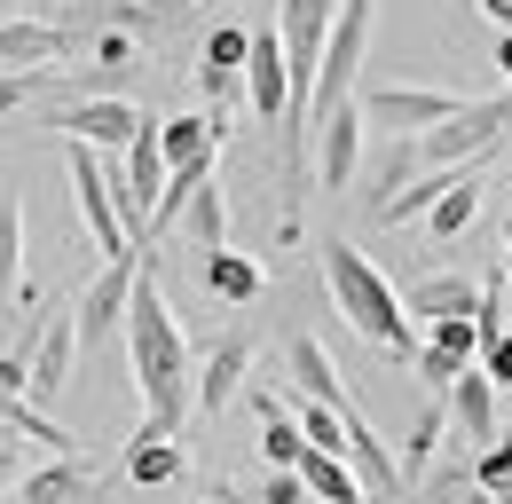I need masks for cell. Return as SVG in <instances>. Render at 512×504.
Returning <instances> with one entry per match:
<instances>
[{"label":"cell","instance_id":"7c38bea8","mask_svg":"<svg viewBox=\"0 0 512 504\" xmlns=\"http://www.w3.org/2000/svg\"><path fill=\"white\" fill-rule=\"evenodd\" d=\"M442 402H449V426L465 434V449H489V441H497V378L481 371V363L457 378Z\"/></svg>","mask_w":512,"mask_h":504},{"label":"cell","instance_id":"6da1fadb","mask_svg":"<svg viewBox=\"0 0 512 504\" xmlns=\"http://www.w3.org/2000/svg\"><path fill=\"white\" fill-rule=\"evenodd\" d=\"M127 355H134V386H142V418L158 434H182L197 418V355L174 308H166V284H158L150 260H142V284H134V308H127Z\"/></svg>","mask_w":512,"mask_h":504},{"label":"cell","instance_id":"e0dca14e","mask_svg":"<svg viewBox=\"0 0 512 504\" xmlns=\"http://www.w3.org/2000/svg\"><path fill=\"white\" fill-rule=\"evenodd\" d=\"M182 465H190L182 441L158 434V426L142 418V434H134V449H127V481H134V489H166V481H182Z\"/></svg>","mask_w":512,"mask_h":504},{"label":"cell","instance_id":"f546056e","mask_svg":"<svg viewBox=\"0 0 512 504\" xmlns=\"http://www.w3.org/2000/svg\"><path fill=\"white\" fill-rule=\"evenodd\" d=\"M481 16H489L497 32H512V0H481Z\"/></svg>","mask_w":512,"mask_h":504},{"label":"cell","instance_id":"ffe728a7","mask_svg":"<svg viewBox=\"0 0 512 504\" xmlns=\"http://www.w3.org/2000/svg\"><path fill=\"white\" fill-rule=\"evenodd\" d=\"M182 237H190L197 252H221V245H229V197H221L213 174H205V182L190 189V205H182Z\"/></svg>","mask_w":512,"mask_h":504},{"label":"cell","instance_id":"7a4b0ae2","mask_svg":"<svg viewBox=\"0 0 512 504\" xmlns=\"http://www.w3.org/2000/svg\"><path fill=\"white\" fill-rule=\"evenodd\" d=\"M323 284H331V308L347 315V331H363L379 355H394V363H418V331H410V308L394 300V284H386L379 268L363 260V252L347 245V237H331L323 245Z\"/></svg>","mask_w":512,"mask_h":504},{"label":"cell","instance_id":"277c9868","mask_svg":"<svg viewBox=\"0 0 512 504\" xmlns=\"http://www.w3.org/2000/svg\"><path fill=\"white\" fill-rule=\"evenodd\" d=\"M16 347H24V363H32V394H24V402H40V410L64 402L71 371H79V355H87V347H79V315H40Z\"/></svg>","mask_w":512,"mask_h":504},{"label":"cell","instance_id":"7402d4cb","mask_svg":"<svg viewBox=\"0 0 512 504\" xmlns=\"http://www.w3.org/2000/svg\"><path fill=\"white\" fill-rule=\"evenodd\" d=\"M473 166H481V158H473ZM457 174H465V166H426V174L402 189V197H386V205H379V221H386V229H394V221H426L449 189H457Z\"/></svg>","mask_w":512,"mask_h":504},{"label":"cell","instance_id":"484cf974","mask_svg":"<svg viewBox=\"0 0 512 504\" xmlns=\"http://www.w3.org/2000/svg\"><path fill=\"white\" fill-rule=\"evenodd\" d=\"M253 56V32H237V24H221V32H205V56L197 63H221V71H245Z\"/></svg>","mask_w":512,"mask_h":504},{"label":"cell","instance_id":"1f68e13d","mask_svg":"<svg viewBox=\"0 0 512 504\" xmlns=\"http://www.w3.org/2000/svg\"><path fill=\"white\" fill-rule=\"evenodd\" d=\"M8 402H16V394H8V386H0V434H8Z\"/></svg>","mask_w":512,"mask_h":504},{"label":"cell","instance_id":"83f0119b","mask_svg":"<svg viewBox=\"0 0 512 504\" xmlns=\"http://www.w3.org/2000/svg\"><path fill=\"white\" fill-rule=\"evenodd\" d=\"M40 87H48V71H0V119H16Z\"/></svg>","mask_w":512,"mask_h":504},{"label":"cell","instance_id":"836d02e7","mask_svg":"<svg viewBox=\"0 0 512 504\" xmlns=\"http://www.w3.org/2000/svg\"><path fill=\"white\" fill-rule=\"evenodd\" d=\"M505 284H512V252H505Z\"/></svg>","mask_w":512,"mask_h":504},{"label":"cell","instance_id":"4316f807","mask_svg":"<svg viewBox=\"0 0 512 504\" xmlns=\"http://www.w3.org/2000/svg\"><path fill=\"white\" fill-rule=\"evenodd\" d=\"M473 371V363H457V355H442V347H434V339H426V347H418V378H426V386H434V394H449V386H457V378Z\"/></svg>","mask_w":512,"mask_h":504},{"label":"cell","instance_id":"ba28073f","mask_svg":"<svg viewBox=\"0 0 512 504\" xmlns=\"http://www.w3.org/2000/svg\"><path fill=\"white\" fill-rule=\"evenodd\" d=\"M363 95L347 103V111H331V119H316V189H347L355 174H363Z\"/></svg>","mask_w":512,"mask_h":504},{"label":"cell","instance_id":"5bb4252c","mask_svg":"<svg viewBox=\"0 0 512 504\" xmlns=\"http://www.w3.org/2000/svg\"><path fill=\"white\" fill-rule=\"evenodd\" d=\"M284 371H292V386H300L308 402H331V410H355V402H347V378L331 371V355H323V339L292 331V339H284Z\"/></svg>","mask_w":512,"mask_h":504},{"label":"cell","instance_id":"d4e9b609","mask_svg":"<svg viewBox=\"0 0 512 504\" xmlns=\"http://www.w3.org/2000/svg\"><path fill=\"white\" fill-rule=\"evenodd\" d=\"M87 56H95V71H111V79H127V71H134V40L119 32V24H103V32L87 40Z\"/></svg>","mask_w":512,"mask_h":504},{"label":"cell","instance_id":"8fae6325","mask_svg":"<svg viewBox=\"0 0 512 504\" xmlns=\"http://www.w3.org/2000/svg\"><path fill=\"white\" fill-rule=\"evenodd\" d=\"M103 489V473L71 449V457H48V465H32L24 481H16V504H79V497H95Z\"/></svg>","mask_w":512,"mask_h":504},{"label":"cell","instance_id":"5b68a950","mask_svg":"<svg viewBox=\"0 0 512 504\" xmlns=\"http://www.w3.org/2000/svg\"><path fill=\"white\" fill-rule=\"evenodd\" d=\"M142 260L150 252H127V260H103V276L79 292V347L95 355L111 331H127V308H134V284H142Z\"/></svg>","mask_w":512,"mask_h":504},{"label":"cell","instance_id":"9c48e42d","mask_svg":"<svg viewBox=\"0 0 512 504\" xmlns=\"http://www.w3.org/2000/svg\"><path fill=\"white\" fill-rule=\"evenodd\" d=\"M245 103L260 119H284L292 111V56H284V24H260L253 32V56H245Z\"/></svg>","mask_w":512,"mask_h":504},{"label":"cell","instance_id":"4fadbf2b","mask_svg":"<svg viewBox=\"0 0 512 504\" xmlns=\"http://www.w3.org/2000/svg\"><path fill=\"white\" fill-rule=\"evenodd\" d=\"M56 56H71L64 24H40V16H8L0 24V71H48Z\"/></svg>","mask_w":512,"mask_h":504},{"label":"cell","instance_id":"cb8c5ba5","mask_svg":"<svg viewBox=\"0 0 512 504\" xmlns=\"http://www.w3.org/2000/svg\"><path fill=\"white\" fill-rule=\"evenodd\" d=\"M426 339H434L442 355H457V363H481V323H473V315H442Z\"/></svg>","mask_w":512,"mask_h":504},{"label":"cell","instance_id":"ac0fdd59","mask_svg":"<svg viewBox=\"0 0 512 504\" xmlns=\"http://www.w3.org/2000/svg\"><path fill=\"white\" fill-rule=\"evenodd\" d=\"M481 189H489V174H481V166H465V174H457V189H449L442 205L426 213V237H434V245H457V237L481 221Z\"/></svg>","mask_w":512,"mask_h":504},{"label":"cell","instance_id":"d6a6232c","mask_svg":"<svg viewBox=\"0 0 512 504\" xmlns=\"http://www.w3.org/2000/svg\"><path fill=\"white\" fill-rule=\"evenodd\" d=\"M505 252H512V213H505Z\"/></svg>","mask_w":512,"mask_h":504},{"label":"cell","instance_id":"3957f363","mask_svg":"<svg viewBox=\"0 0 512 504\" xmlns=\"http://www.w3.org/2000/svg\"><path fill=\"white\" fill-rule=\"evenodd\" d=\"M64 174H71V205H79V221H87V237H95V260H127L134 229H127V205H119V182L95 166V142H71L64 150Z\"/></svg>","mask_w":512,"mask_h":504},{"label":"cell","instance_id":"52a82bcc","mask_svg":"<svg viewBox=\"0 0 512 504\" xmlns=\"http://www.w3.org/2000/svg\"><path fill=\"white\" fill-rule=\"evenodd\" d=\"M457 111H465V95H449V87H363V119L386 134H434Z\"/></svg>","mask_w":512,"mask_h":504},{"label":"cell","instance_id":"f1b7e54d","mask_svg":"<svg viewBox=\"0 0 512 504\" xmlns=\"http://www.w3.org/2000/svg\"><path fill=\"white\" fill-rule=\"evenodd\" d=\"M24 473H32V465H24V449H16V441H0V504L16 497V481H24Z\"/></svg>","mask_w":512,"mask_h":504},{"label":"cell","instance_id":"603a6c76","mask_svg":"<svg viewBox=\"0 0 512 504\" xmlns=\"http://www.w3.org/2000/svg\"><path fill=\"white\" fill-rule=\"evenodd\" d=\"M260 457H268L276 473H300V457H308V434H300V418H292V410L260 418Z\"/></svg>","mask_w":512,"mask_h":504},{"label":"cell","instance_id":"44dd1931","mask_svg":"<svg viewBox=\"0 0 512 504\" xmlns=\"http://www.w3.org/2000/svg\"><path fill=\"white\" fill-rule=\"evenodd\" d=\"M442 434H457V426H449V402H426V410H418V426L402 434V489H410V497H418V481H426V465H434Z\"/></svg>","mask_w":512,"mask_h":504},{"label":"cell","instance_id":"d6986e66","mask_svg":"<svg viewBox=\"0 0 512 504\" xmlns=\"http://www.w3.org/2000/svg\"><path fill=\"white\" fill-rule=\"evenodd\" d=\"M402 308L418 315V323H442V315H473V308H481V284H473V276H418Z\"/></svg>","mask_w":512,"mask_h":504},{"label":"cell","instance_id":"4dcf8cb0","mask_svg":"<svg viewBox=\"0 0 512 504\" xmlns=\"http://www.w3.org/2000/svg\"><path fill=\"white\" fill-rule=\"evenodd\" d=\"M497 71H505V87H512V32L497 40Z\"/></svg>","mask_w":512,"mask_h":504},{"label":"cell","instance_id":"9a60e30c","mask_svg":"<svg viewBox=\"0 0 512 504\" xmlns=\"http://www.w3.org/2000/svg\"><path fill=\"white\" fill-rule=\"evenodd\" d=\"M0 308H40V284H24V205L0 189Z\"/></svg>","mask_w":512,"mask_h":504},{"label":"cell","instance_id":"8992f818","mask_svg":"<svg viewBox=\"0 0 512 504\" xmlns=\"http://www.w3.org/2000/svg\"><path fill=\"white\" fill-rule=\"evenodd\" d=\"M48 126L64 134V142H95V150H127L134 134H142V111H134L127 95H79V103H56Z\"/></svg>","mask_w":512,"mask_h":504},{"label":"cell","instance_id":"30bf717a","mask_svg":"<svg viewBox=\"0 0 512 504\" xmlns=\"http://www.w3.org/2000/svg\"><path fill=\"white\" fill-rule=\"evenodd\" d=\"M245 371H253V339L245 331H229L213 355H197V418H221L229 394L245 386Z\"/></svg>","mask_w":512,"mask_h":504},{"label":"cell","instance_id":"2e32d148","mask_svg":"<svg viewBox=\"0 0 512 504\" xmlns=\"http://www.w3.org/2000/svg\"><path fill=\"white\" fill-rule=\"evenodd\" d=\"M197 276H205V292H213V300H229V308H253L260 292H268L260 260H253V252H237V245L205 252V268H197Z\"/></svg>","mask_w":512,"mask_h":504}]
</instances>
